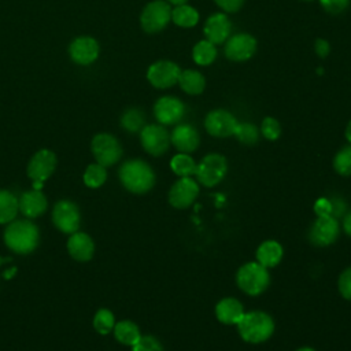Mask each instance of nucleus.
<instances>
[{
    "mask_svg": "<svg viewBox=\"0 0 351 351\" xmlns=\"http://www.w3.org/2000/svg\"><path fill=\"white\" fill-rule=\"evenodd\" d=\"M304 1H310V0H304Z\"/></svg>",
    "mask_w": 351,
    "mask_h": 351,
    "instance_id": "nucleus-47",
    "label": "nucleus"
},
{
    "mask_svg": "<svg viewBox=\"0 0 351 351\" xmlns=\"http://www.w3.org/2000/svg\"><path fill=\"white\" fill-rule=\"evenodd\" d=\"M184 104L181 100L177 97L171 96H165L160 97L154 107V114L155 118L159 121L162 125H174L177 123L182 115H184Z\"/></svg>",
    "mask_w": 351,
    "mask_h": 351,
    "instance_id": "nucleus-16",
    "label": "nucleus"
},
{
    "mask_svg": "<svg viewBox=\"0 0 351 351\" xmlns=\"http://www.w3.org/2000/svg\"><path fill=\"white\" fill-rule=\"evenodd\" d=\"M115 319L114 315L110 310L107 308H100L93 318V326L100 335H107L114 329Z\"/></svg>",
    "mask_w": 351,
    "mask_h": 351,
    "instance_id": "nucleus-31",
    "label": "nucleus"
},
{
    "mask_svg": "<svg viewBox=\"0 0 351 351\" xmlns=\"http://www.w3.org/2000/svg\"><path fill=\"white\" fill-rule=\"evenodd\" d=\"M114 336L119 343L125 346H133L141 337L138 326L128 319L114 325Z\"/></svg>",
    "mask_w": 351,
    "mask_h": 351,
    "instance_id": "nucleus-25",
    "label": "nucleus"
},
{
    "mask_svg": "<svg viewBox=\"0 0 351 351\" xmlns=\"http://www.w3.org/2000/svg\"><path fill=\"white\" fill-rule=\"evenodd\" d=\"M333 167L341 176H351V145L343 147L335 155Z\"/></svg>",
    "mask_w": 351,
    "mask_h": 351,
    "instance_id": "nucleus-33",
    "label": "nucleus"
},
{
    "mask_svg": "<svg viewBox=\"0 0 351 351\" xmlns=\"http://www.w3.org/2000/svg\"><path fill=\"white\" fill-rule=\"evenodd\" d=\"M315 52H317V55L319 56V58H326L328 56V53H329V44H328V41L326 40H322V38H318L317 41H315Z\"/></svg>",
    "mask_w": 351,
    "mask_h": 351,
    "instance_id": "nucleus-42",
    "label": "nucleus"
},
{
    "mask_svg": "<svg viewBox=\"0 0 351 351\" xmlns=\"http://www.w3.org/2000/svg\"><path fill=\"white\" fill-rule=\"evenodd\" d=\"M226 171H228V162L225 156L219 154H208L196 166L195 176L202 185L211 188L219 184L225 178Z\"/></svg>",
    "mask_w": 351,
    "mask_h": 351,
    "instance_id": "nucleus-5",
    "label": "nucleus"
},
{
    "mask_svg": "<svg viewBox=\"0 0 351 351\" xmlns=\"http://www.w3.org/2000/svg\"><path fill=\"white\" fill-rule=\"evenodd\" d=\"M239 288L250 296H258L266 291L270 284V276L265 266L258 262L243 265L236 274Z\"/></svg>",
    "mask_w": 351,
    "mask_h": 351,
    "instance_id": "nucleus-4",
    "label": "nucleus"
},
{
    "mask_svg": "<svg viewBox=\"0 0 351 351\" xmlns=\"http://www.w3.org/2000/svg\"><path fill=\"white\" fill-rule=\"evenodd\" d=\"M230 22L225 14H214L211 15L204 25V34L206 40L213 44L223 43L230 34Z\"/></svg>",
    "mask_w": 351,
    "mask_h": 351,
    "instance_id": "nucleus-19",
    "label": "nucleus"
},
{
    "mask_svg": "<svg viewBox=\"0 0 351 351\" xmlns=\"http://www.w3.org/2000/svg\"><path fill=\"white\" fill-rule=\"evenodd\" d=\"M143 148L154 155H163L170 145V134L162 125H147L140 133Z\"/></svg>",
    "mask_w": 351,
    "mask_h": 351,
    "instance_id": "nucleus-10",
    "label": "nucleus"
},
{
    "mask_svg": "<svg viewBox=\"0 0 351 351\" xmlns=\"http://www.w3.org/2000/svg\"><path fill=\"white\" fill-rule=\"evenodd\" d=\"M53 225L63 233H74L80 226L78 207L70 200H60L52 211Z\"/></svg>",
    "mask_w": 351,
    "mask_h": 351,
    "instance_id": "nucleus-13",
    "label": "nucleus"
},
{
    "mask_svg": "<svg viewBox=\"0 0 351 351\" xmlns=\"http://www.w3.org/2000/svg\"><path fill=\"white\" fill-rule=\"evenodd\" d=\"M180 74L181 70L174 62L159 60L149 66L147 71V78L155 88L165 89L177 84Z\"/></svg>",
    "mask_w": 351,
    "mask_h": 351,
    "instance_id": "nucleus-11",
    "label": "nucleus"
},
{
    "mask_svg": "<svg viewBox=\"0 0 351 351\" xmlns=\"http://www.w3.org/2000/svg\"><path fill=\"white\" fill-rule=\"evenodd\" d=\"M339 291L341 296L351 300V267L346 269L339 277Z\"/></svg>",
    "mask_w": 351,
    "mask_h": 351,
    "instance_id": "nucleus-37",
    "label": "nucleus"
},
{
    "mask_svg": "<svg viewBox=\"0 0 351 351\" xmlns=\"http://www.w3.org/2000/svg\"><path fill=\"white\" fill-rule=\"evenodd\" d=\"M178 84L182 88V90L189 95H199L203 92L206 86L204 77L196 70L181 71L178 77Z\"/></svg>",
    "mask_w": 351,
    "mask_h": 351,
    "instance_id": "nucleus-24",
    "label": "nucleus"
},
{
    "mask_svg": "<svg viewBox=\"0 0 351 351\" xmlns=\"http://www.w3.org/2000/svg\"><path fill=\"white\" fill-rule=\"evenodd\" d=\"M256 49V40L247 33L234 34L225 44V55L234 62H243L250 59Z\"/></svg>",
    "mask_w": 351,
    "mask_h": 351,
    "instance_id": "nucleus-15",
    "label": "nucleus"
},
{
    "mask_svg": "<svg viewBox=\"0 0 351 351\" xmlns=\"http://www.w3.org/2000/svg\"><path fill=\"white\" fill-rule=\"evenodd\" d=\"M92 152L97 163L107 167L119 160L122 155V148L114 136L100 133L96 134L92 140Z\"/></svg>",
    "mask_w": 351,
    "mask_h": 351,
    "instance_id": "nucleus-8",
    "label": "nucleus"
},
{
    "mask_svg": "<svg viewBox=\"0 0 351 351\" xmlns=\"http://www.w3.org/2000/svg\"><path fill=\"white\" fill-rule=\"evenodd\" d=\"M171 19L176 25L181 27H192L199 21L197 11L186 4L177 5L174 10H171Z\"/></svg>",
    "mask_w": 351,
    "mask_h": 351,
    "instance_id": "nucleus-27",
    "label": "nucleus"
},
{
    "mask_svg": "<svg viewBox=\"0 0 351 351\" xmlns=\"http://www.w3.org/2000/svg\"><path fill=\"white\" fill-rule=\"evenodd\" d=\"M170 143L182 154H189L193 152L200 143V137L197 130L188 125V123H181L174 128V130L170 134Z\"/></svg>",
    "mask_w": 351,
    "mask_h": 351,
    "instance_id": "nucleus-17",
    "label": "nucleus"
},
{
    "mask_svg": "<svg viewBox=\"0 0 351 351\" xmlns=\"http://www.w3.org/2000/svg\"><path fill=\"white\" fill-rule=\"evenodd\" d=\"M192 56L193 60L200 64V66H207L210 63L214 62L215 56H217V49L214 47L213 43H210L208 40H202L199 41L192 51Z\"/></svg>",
    "mask_w": 351,
    "mask_h": 351,
    "instance_id": "nucleus-29",
    "label": "nucleus"
},
{
    "mask_svg": "<svg viewBox=\"0 0 351 351\" xmlns=\"http://www.w3.org/2000/svg\"><path fill=\"white\" fill-rule=\"evenodd\" d=\"M107 178V171L106 167L95 163V165H89L84 173V182L85 185L90 186V188H99L104 184Z\"/></svg>",
    "mask_w": 351,
    "mask_h": 351,
    "instance_id": "nucleus-30",
    "label": "nucleus"
},
{
    "mask_svg": "<svg viewBox=\"0 0 351 351\" xmlns=\"http://www.w3.org/2000/svg\"><path fill=\"white\" fill-rule=\"evenodd\" d=\"M296 351H314V350L311 347H302V348H299Z\"/></svg>",
    "mask_w": 351,
    "mask_h": 351,
    "instance_id": "nucleus-46",
    "label": "nucleus"
},
{
    "mask_svg": "<svg viewBox=\"0 0 351 351\" xmlns=\"http://www.w3.org/2000/svg\"><path fill=\"white\" fill-rule=\"evenodd\" d=\"M19 210L18 199L5 189H0V223L11 222Z\"/></svg>",
    "mask_w": 351,
    "mask_h": 351,
    "instance_id": "nucleus-26",
    "label": "nucleus"
},
{
    "mask_svg": "<svg viewBox=\"0 0 351 351\" xmlns=\"http://www.w3.org/2000/svg\"><path fill=\"white\" fill-rule=\"evenodd\" d=\"M343 229L351 237V211L348 214H346V217L343 219Z\"/></svg>",
    "mask_w": 351,
    "mask_h": 351,
    "instance_id": "nucleus-43",
    "label": "nucleus"
},
{
    "mask_svg": "<svg viewBox=\"0 0 351 351\" xmlns=\"http://www.w3.org/2000/svg\"><path fill=\"white\" fill-rule=\"evenodd\" d=\"M330 203H332V217L337 218V217H341L346 211V203L340 199V197H333L330 199Z\"/></svg>",
    "mask_w": 351,
    "mask_h": 351,
    "instance_id": "nucleus-41",
    "label": "nucleus"
},
{
    "mask_svg": "<svg viewBox=\"0 0 351 351\" xmlns=\"http://www.w3.org/2000/svg\"><path fill=\"white\" fill-rule=\"evenodd\" d=\"M171 18V8L167 1L155 0L145 5L141 12V26L147 33H156L162 30Z\"/></svg>",
    "mask_w": 351,
    "mask_h": 351,
    "instance_id": "nucleus-6",
    "label": "nucleus"
},
{
    "mask_svg": "<svg viewBox=\"0 0 351 351\" xmlns=\"http://www.w3.org/2000/svg\"><path fill=\"white\" fill-rule=\"evenodd\" d=\"M314 213L317 217H326L332 214V203L328 197H319L314 204Z\"/></svg>",
    "mask_w": 351,
    "mask_h": 351,
    "instance_id": "nucleus-39",
    "label": "nucleus"
},
{
    "mask_svg": "<svg viewBox=\"0 0 351 351\" xmlns=\"http://www.w3.org/2000/svg\"><path fill=\"white\" fill-rule=\"evenodd\" d=\"M56 156L49 149H41L33 155L27 165V176L33 180V189H41L44 181L53 173Z\"/></svg>",
    "mask_w": 351,
    "mask_h": 351,
    "instance_id": "nucleus-7",
    "label": "nucleus"
},
{
    "mask_svg": "<svg viewBox=\"0 0 351 351\" xmlns=\"http://www.w3.org/2000/svg\"><path fill=\"white\" fill-rule=\"evenodd\" d=\"M38 229L27 221H14L4 230V241L10 250L16 254H29L38 244Z\"/></svg>",
    "mask_w": 351,
    "mask_h": 351,
    "instance_id": "nucleus-3",
    "label": "nucleus"
},
{
    "mask_svg": "<svg viewBox=\"0 0 351 351\" xmlns=\"http://www.w3.org/2000/svg\"><path fill=\"white\" fill-rule=\"evenodd\" d=\"M339 233L340 226L335 217H318L308 229V240L317 247H326L337 240Z\"/></svg>",
    "mask_w": 351,
    "mask_h": 351,
    "instance_id": "nucleus-9",
    "label": "nucleus"
},
{
    "mask_svg": "<svg viewBox=\"0 0 351 351\" xmlns=\"http://www.w3.org/2000/svg\"><path fill=\"white\" fill-rule=\"evenodd\" d=\"M122 185L132 193H145L155 184V174L148 163L141 159L125 162L119 169Z\"/></svg>",
    "mask_w": 351,
    "mask_h": 351,
    "instance_id": "nucleus-1",
    "label": "nucleus"
},
{
    "mask_svg": "<svg viewBox=\"0 0 351 351\" xmlns=\"http://www.w3.org/2000/svg\"><path fill=\"white\" fill-rule=\"evenodd\" d=\"M132 351H165V350L156 337L151 335H145V336H141L132 346Z\"/></svg>",
    "mask_w": 351,
    "mask_h": 351,
    "instance_id": "nucleus-35",
    "label": "nucleus"
},
{
    "mask_svg": "<svg viewBox=\"0 0 351 351\" xmlns=\"http://www.w3.org/2000/svg\"><path fill=\"white\" fill-rule=\"evenodd\" d=\"M234 136L239 138L240 143L247 145H254L255 143H258L259 130L252 123H237Z\"/></svg>",
    "mask_w": 351,
    "mask_h": 351,
    "instance_id": "nucleus-32",
    "label": "nucleus"
},
{
    "mask_svg": "<svg viewBox=\"0 0 351 351\" xmlns=\"http://www.w3.org/2000/svg\"><path fill=\"white\" fill-rule=\"evenodd\" d=\"M196 163L188 154H177L170 160V167L178 177H191L196 173Z\"/></svg>",
    "mask_w": 351,
    "mask_h": 351,
    "instance_id": "nucleus-28",
    "label": "nucleus"
},
{
    "mask_svg": "<svg viewBox=\"0 0 351 351\" xmlns=\"http://www.w3.org/2000/svg\"><path fill=\"white\" fill-rule=\"evenodd\" d=\"M236 325L241 339L252 344L266 341L271 337L274 332L273 318L263 311L244 313V315Z\"/></svg>",
    "mask_w": 351,
    "mask_h": 351,
    "instance_id": "nucleus-2",
    "label": "nucleus"
},
{
    "mask_svg": "<svg viewBox=\"0 0 351 351\" xmlns=\"http://www.w3.org/2000/svg\"><path fill=\"white\" fill-rule=\"evenodd\" d=\"M319 3L328 12L340 14L348 7L350 0H319Z\"/></svg>",
    "mask_w": 351,
    "mask_h": 351,
    "instance_id": "nucleus-38",
    "label": "nucleus"
},
{
    "mask_svg": "<svg viewBox=\"0 0 351 351\" xmlns=\"http://www.w3.org/2000/svg\"><path fill=\"white\" fill-rule=\"evenodd\" d=\"M282 247L274 240L263 241L256 250V262L265 266L266 269L274 267L282 259Z\"/></svg>",
    "mask_w": 351,
    "mask_h": 351,
    "instance_id": "nucleus-23",
    "label": "nucleus"
},
{
    "mask_svg": "<svg viewBox=\"0 0 351 351\" xmlns=\"http://www.w3.org/2000/svg\"><path fill=\"white\" fill-rule=\"evenodd\" d=\"M170 4H176V5H181V4H185L188 0H167Z\"/></svg>",
    "mask_w": 351,
    "mask_h": 351,
    "instance_id": "nucleus-45",
    "label": "nucleus"
},
{
    "mask_svg": "<svg viewBox=\"0 0 351 351\" xmlns=\"http://www.w3.org/2000/svg\"><path fill=\"white\" fill-rule=\"evenodd\" d=\"M215 315L222 324L236 325L244 315V308L237 299L223 298L215 306Z\"/></svg>",
    "mask_w": 351,
    "mask_h": 351,
    "instance_id": "nucleus-21",
    "label": "nucleus"
},
{
    "mask_svg": "<svg viewBox=\"0 0 351 351\" xmlns=\"http://www.w3.org/2000/svg\"><path fill=\"white\" fill-rule=\"evenodd\" d=\"M67 250L75 261L85 262L92 258L95 245H93L92 239L86 233L74 232V233H71V236L67 241Z\"/></svg>",
    "mask_w": 351,
    "mask_h": 351,
    "instance_id": "nucleus-20",
    "label": "nucleus"
},
{
    "mask_svg": "<svg viewBox=\"0 0 351 351\" xmlns=\"http://www.w3.org/2000/svg\"><path fill=\"white\" fill-rule=\"evenodd\" d=\"M199 195V185L191 177H180L169 191V203L176 208L189 207Z\"/></svg>",
    "mask_w": 351,
    "mask_h": 351,
    "instance_id": "nucleus-12",
    "label": "nucleus"
},
{
    "mask_svg": "<svg viewBox=\"0 0 351 351\" xmlns=\"http://www.w3.org/2000/svg\"><path fill=\"white\" fill-rule=\"evenodd\" d=\"M219 8L226 12H236L241 8L244 0H214Z\"/></svg>",
    "mask_w": 351,
    "mask_h": 351,
    "instance_id": "nucleus-40",
    "label": "nucleus"
},
{
    "mask_svg": "<svg viewBox=\"0 0 351 351\" xmlns=\"http://www.w3.org/2000/svg\"><path fill=\"white\" fill-rule=\"evenodd\" d=\"M19 202V210L29 218H36L47 210V197L40 189H32L25 192Z\"/></svg>",
    "mask_w": 351,
    "mask_h": 351,
    "instance_id": "nucleus-22",
    "label": "nucleus"
},
{
    "mask_svg": "<svg viewBox=\"0 0 351 351\" xmlns=\"http://www.w3.org/2000/svg\"><path fill=\"white\" fill-rule=\"evenodd\" d=\"M261 132L263 134L265 138L267 140H277L281 134V126L278 123V121L276 118H271V117H267L262 121V125H261Z\"/></svg>",
    "mask_w": 351,
    "mask_h": 351,
    "instance_id": "nucleus-36",
    "label": "nucleus"
},
{
    "mask_svg": "<svg viewBox=\"0 0 351 351\" xmlns=\"http://www.w3.org/2000/svg\"><path fill=\"white\" fill-rule=\"evenodd\" d=\"M346 137H347L348 143L351 144V121L348 122V125H347V128H346Z\"/></svg>",
    "mask_w": 351,
    "mask_h": 351,
    "instance_id": "nucleus-44",
    "label": "nucleus"
},
{
    "mask_svg": "<svg viewBox=\"0 0 351 351\" xmlns=\"http://www.w3.org/2000/svg\"><path fill=\"white\" fill-rule=\"evenodd\" d=\"M121 123L126 130L137 132L144 125V114L137 108H130L122 115Z\"/></svg>",
    "mask_w": 351,
    "mask_h": 351,
    "instance_id": "nucleus-34",
    "label": "nucleus"
},
{
    "mask_svg": "<svg viewBox=\"0 0 351 351\" xmlns=\"http://www.w3.org/2000/svg\"><path fill=\"white\" fill-rule=\"evenodd\" d=\"M99 55V44L92 37H78L70 44V56L78 64H89Z\"/></svg>",
    "mask_w": 351,
    "mask_h": 351,
    "instance_id": "nucleus-18",
    "label": "nucleus"
},
{
    "mask_svg": "<svg viewBox=\"0 0 351 351\" xmlns=\"http://www.w3.org/2000/svg\"><path fill=\"white\" fill-rule=\"evenodd\" d=\"M236 118L226 110H214L207 114L204 128L214 137H229L234 134L237 126Z\"/></svg>",
    "mask_w": 351,
    "mask_h": 351,
    "instance_id": "nucleus-14",
    "label": "nucleus"
}]
</instances>
